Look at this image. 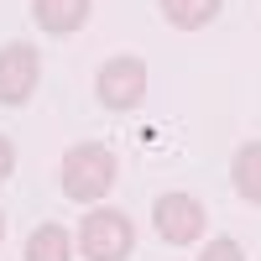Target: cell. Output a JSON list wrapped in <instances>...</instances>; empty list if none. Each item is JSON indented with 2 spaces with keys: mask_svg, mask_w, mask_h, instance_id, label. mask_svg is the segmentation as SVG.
Returning <instances> with one entry per match:
<instances>
[{
  "mask_svg": "<svg viewBox=\"0 0 261 261\" xmlns=\"http://www.w3.org/2000/svg\"><path fill=\"white\" fill-rule=\"evenodd\" d=\"M37 79H42L37 47H27V42L0 47V105H27L32 89H37Z\"/></svg>",
  "mask_w": 261,
  "mask_h": 261,
  "instance_id": "obj_5",
  "label": "cell"
},
{
  "mask_svg": "<svg viewBox=\"0 0 261 261\" xmlns=\"http://www.w3.org/2000/svg\"><path fill=\"white\" fill-rule=\"evenodd\" d=\"M199 261H246V256H241V246H235L230 235H220V241H209V246H204Z\"/></svg>",
  "mask_w": 261,
  "mask_h": 261,
  "instance_id": "obj_10",
  "label": "cell"
},
{
  "mask_svg": "<svg viewBox=\"0 0 261 261\" xmlns=\"http://www.w3.org/2000/svg\"><path fill=\"white\" fill-rule=\"evenodd\" d=\"M130 246H136V230H130V220L120 209H94L84 214L79 225V251L84 261H125Z\"/></svg>",
  "mask_w": 261,
  "mask_h": 261,
  "instance_id": "obj_2",
  "label": "cell"
},
{
  "mask_svg": "<svg viewBox=\"0 0 261 261\" xmlns=\"http://www.w3.org/2000/svg\"><path fill=\"white\" fill-rule=\"evenodd\" d=\"M162 16L178 32H199V27H209L220 16V0H162Z\"/></svg>",
  "mask_w": 261,
  "mask_h": 261,
  "instance_id": "obj_8",
  "label": "cell"
},
{
  "mask_svg": "<svg viewBox=\"0 0 261 261\" xmlns=\"http://www.w3.org/2000/svg\"><path fill=\"white\" fill-rule=\"evenodd\" d=\"M11 167H16V151H11V141H6V136H0V183L11 178Z\"/></svg>",
  "mask_w": 261,
  "mask_h": 261,
  "instance_id": "obj_11",
  "label": "cell"
},
{
  "mask_svg": "<svg viewBox=\"0 0 261 261\" xmlns=\"http://www.w3.org/2000/svg\"><path fill=\"white\" fill-rule=\"evenodd\" d=\"M151 225H157V235L167 246H193L204 235L209 214H204V204L193 199V193H162L157 209H151Z\"/></svg>",
  "mask_w": 261,
  "mask_h": 261,
  "instance_id": "obj_3",
  "label": "cell"
},
{
  "mask_svg": "<svg viewBox=\"0 0 261 261\" xmlns=\"http://www.w3.org/2000/svg\"><path fill=\"white\" fill-rule=\"evenodd\" d=\"M115 172H120V162H115L105 146H94V141L63 151V193H68L73 204L105 199V193L115 188Z\"/></svg>",
  "mask_w": 261,
  "mask_h": 261,
  "instance_id": "obj_1",
  "label": "cell"
},
{
  "mask_svg": "<svg viewBox=\"0 0 261 261\" xmlns=\"http://www.w3.org/2000/svg\"><path fill=\"white\" fill-rule=\"evenodd\" d=\"M0 235H6V220H0Z\"/></svg>",
  "mask_w": 261,
  "mask_h": 261,
  "instance_id": "obj_12",
  "label": "cell"
},
{
  "mask_svg": "<svg viewBox=\"0 0 261 261\" xmlns=\"http://www.w3.org/2000/svg\"><path fill=\"white\" fill-rule=\"evenodd\" d=\"M94 89H99L105 110H136V105L146 99V63L141 58H110L99 68Z\"/></svg>",
  "mask_w": 261,
  "mask_h": 261,
  "instance_id": "obj_4",
  "label": "cell"
},
{
  "mask_svg": "<svg viewBox=\"0 0 261 261\" xmlns=\"http://www.w3.org/2000/svg\"><path fill=\"white\" fill-rule=\"evenodd\" d=\"M230 183L246 204H261V141L235 151V167H230Z\"/></svg>",
  "mask_w": 261,
  "mask_h": 261,
  "instance_id": "obj_7",
  "label": "cell"
},
{
  "mask_svg": "<svg viewBox=\"0 0 261 261\" xmlns=\"http://www.w3.org/2000/svg\"><path fill=\"white\" fill-rule=\"evenodd\" d=\"M27 261H68V235L63 225H37L27 241Z\"/></svg>",
  "mask_w": 261,
  "mask_h": 261,
  "instance_id": "obj_9",
  "label": "cell"
},
{
  "mask_svg": "<svg viewBox=\"0 0 261 261\" xmlns=\"http://www.w3.org/2000/svg\"><path fill=\"white\" fill-rule=\"evenodd\" d=\"M89 6L94 0H32V16H37L42 32L68 37V32H79L84 21H89Z\"/></svg>",
  "mask_w": 261,
  "mask_h": 261,
  "instance_id": "obj_6",
  "label": "cell"
}]
</instances>
